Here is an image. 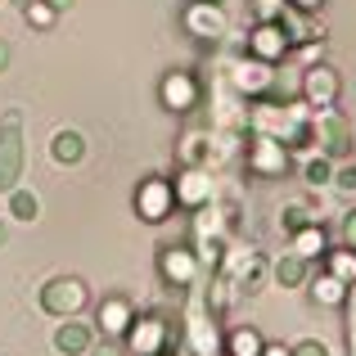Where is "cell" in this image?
Instances as JSON below:
<instances>
[{
  "instance_id": "1",
  "label": "cell",
  "mask_w": 356,
  "mask_h": 356,
  "mask_svg": "<svg viewBox=\"0 0 356 356\" xmlns=\"http://www.w3.org/2000/svg\"><path fill=\"white\" fill-rule=\"evenodd\" d=\"M23 176V113L9 108L0 118V190H14Z\"/></svg>"
},
{
  "instance_id": "2",
  "label": "cell",
  "mask_w": 356,
  "mask_h": 356,
  "mask_svg": "<svg viewBox=\"0 0 356 356\" xmlns=\"http://www.w3.org/2000/svg\"><path fill=\"white\" fill-rule=\"evenodd\" d=\"M41 307L50 316H77L81 307H86V284L81 280H72V275H59V280H50V284L41 289Z\"/></svg>"
},
{
  "instance_id": "3",
  "label": "cell",
  "mask_w": 356,
  "mask_h": 356,
  "mask_svg": "<svg viewBox=\"0 0 356 356\" xmlns=\"http://www.w3.org/2000/svg\"><path fill=\"white\" fill-rule=\"evenodd\" d=\"M172 339H176V330L163 321V316H145V321L131 325V352L136 356H163Z\"/></svg>"
},
{
  "instance_id": "4",
  "label": "cell",
  "mask_w": 356,
  "mask_h": 356,
  "mask_svg": "<svg viewBox=\"0 0 356 356\" xmlns=\"http://www.w3.org/2000/svg\"><path fill=\"white\" fill-rule=\"evenodd\" d=\"M316 136H321L325 158H348V154H352V127H348V118L325 113L321 127H316Z\"/></svg>"
},
{
  "instance_id": "5",
  "label": "cell",
  "mask_w": 356,
  "mask_h": 356,
  "mask_svg": "<svg viewBox=\"0 0 356 356\" xmlns=\"http://www.w3.org/2000/svg\"><path fill=\"white\" fill-rule=\"evenodd\" d=\"M339 72L325 68V63H316V68H307V81H302V95L312 99L316 108H330L334 99H339Z\"/></svg>"
},
{
  "instance_id": "6",
  "label": "cell",
  "mask_w": 356,
  "mask_h": 356,
  "mask_svg": "<svg viewBox=\"0 0 356 356\" xmlns=\"http://www.w3.org/2000/svg\"><path fill=\"white\" fill-rule=\"evenodd\" d=\"M172 203H176V190L167 181H145V185H140V194H136V208H140V217H145V221H163Z\"/></svg>"
},
{
  "instance_id": "7",
  "label": "cell",
  "mask_w": 356,
  "mask_h": 356,
  "mask_svg": "<svg viewBox=\"0 0 356 356\" xmlns=\"http://www.w3.org/2000/svg\"><path fill=\"white\" fill-rule=\"evenodd\" d=\"M99 325H104V334H127L131 325H136V312H131V302L127 298H104L99 302Z\"/></svg>"
},
{
  "instance_id": "8",
  "label": "cell",
  "mask_w": 356,
  "mask_h": 356,
  "mask_svg": "<svg viewBox=\"0 0 356 356\" xmlns=\"http://www.w3.org/2000/svg\"><path fill=\"white\" fill-rule=\"evenodd\" d=\"M54 348H59L63 356H77V352H90V330L77 321L59 325V334H54Z\"/></svg>"
},
{
  "instance_id": "9",
  "label": "cell",
  "mask_w": 356,
  "mask_h": 356,
  "mask_svg": "<svg viewBox=\"0 0 356 356\" xmlns=\"http://www.w3.org/2000/svg\"><path fill=\"white\" fill-rule=\"evenodd\" d=\"M163 275L172 280V284H190L194 280V257L185 248H167L163 252Z\"/></svg>"
},
{
  "instance_id": "10",
  "label": "cell",
  "mask_w": 356,
  "mask_h": 356,
  "mask_svg": "<svg viewBox=\"0 0 356 356\" xmlns=\"http://www.w3.org/2000/svg\"><path fill=\"white\" fill-rule=\"evenodd\" d=\"M252 167H257V172H284V145H280V140H257Z\"/></svg>"
},
{
  "instance_id": "11",
  "label": "cell",
  "mask_w": 356,
  "mask_h": 356,
  "mask_svg": "<svg viewBox=\"0 0 356 356\" xmlns=\"http://www.w3.org/2000/svg\"><path fill=\"white\" fill-rule=\"evenodd\" d=\"M81 154H86V140H81L77 131H59V136H54V158H59V163H81Z\"/></svg>"
},
{
  "instance_id": "12",
  "label": "cell",
  "mask_w": 356,
  "mask_h": 356,
  "mask_svg": "<svg viewBox=\"0 0 356 356\" xmlns=\"http://www.w3.org/2000/svg\"><path fill=\"white\" fill-rule=\"evenodd\" d=\"M293 252L298 257H316V252H325V230L321 226H307L293 235Z\"/></svg>"
},
{
  "instance_id": "13",
  "label": "cell",
  "mask_w": 356,
  "mask_h": 356,
  "mask_svg": "<svg viewBox=\"0 0 356 356\" xmlns=\"http://www.w3.org/2000/svg\"><path fill=\"white\" fill-rule=\"evenodd\" d=\"M343 289H348V284H343L339 275H321V280H316V289H312V298H316V302H325V307H334V302L348 298Z\"/></svg>"
},
{
  "instance_id": "14",
  "label": "cell",
  "mask_w": 356,
  "mask_h": 356,
  "mask_svg": "<svg viewBox=\"0 0 356 356\" xmlns=\"http://www.w3.org/2000/svg\"><path fill=\"white\" fill-rule=\"evenodd\" d=\"M302 275H307V257H298V252L280 257V266H275V280H280V284H302Z\"/></svg>"
},
{
  "instance_id": "15",
  "label": "cell",
  "mask_w": 356,
  "mask_h": 356,
  "mask_svg": "<svg viewBox=\"0 0 356 356\" xmlns=\"http://www.w3.org/2000/svg\"><path fill=\"white\" fill-rule=\"evenodd\" d=\"M163 95H167V104H176V108L194 104V86H190V77H167Z\"/></svg>"
},
{
  "instance_id": "16",
  "label": "cell",
  "mask_w": 356,
  "mask_h": 356,
  "mask_svg": "<svg viewBox=\"0 0 356 356\" xmlns=\"http://www.w3.org/2000/svg\"><path fill=\"white\" fill-rule=\"evenodd\" d=\"M252 50L257 54H280L284 50V36H280V27H257V36H252Z\"/></svg>"
},
{
  "instance_id": "17",
  "label": "cell",
  "mask_w": 356,
  "mask_h": 356,
  "mask_svg": "<svg viewBox=\"0 0 356 356\" xmlns=\"http://www.w3.org/2000/svg\"><path fill=\"white\" fill-rule=\"evenodd\" d=\"M9 212H14L18 221H32L36 212H41V203H36V194H27V190H14V199H9Z\"/></svg>"
},
{
  "instance_id": "18",
  "label": "cell",
  "mask_w": 356,
  "mask_h": 356,
  "mask_svg": "<svg viewBox=\"0 0 356 356\" xmlns=\"http://www.w3.org/2000/svg\"><path fill=\"white\" fill-rule=\"evenodd\" d=\"M230 352L235 356H261V339L252 330H239L235 339H230Z\"/></svg>"
},
{
  "instance_id": "19",
  "label": "cell",
  "mask_w": 356,
  "mask_h": 356,
  "mask_svg": "<svg viewBox=\"0 0 356 356\" xmlns=\"http://www.w3.org/2000/svg\"><path fill=\"white\" fill-rule=\"evenodd\" d=\"M203 194H208V185H203V176H194V172L176 185V199H185V203H199Z\"/></svg>"
},
{
  "instance_id": "20",
  "label": "cell",
  "mask_w": 356,
  "mask_h": 356,
  "mask_svg": "<svg viewBox=\"0 0 356 356\" xmlns=\"http://www.w3.org/2000/svg\"><path fill=\"white\" fill-rule=\"evenodd\" d=\"M334 275H339L343 284H352V280H356V248H352V252H339V257H334Z\"/></svg>"
},
{
  "instance_id": "21",
  "label": "cell",
  "mask_w": 356,
  "mask_h": 356,
  "mask_svg": "<svg viewBox=\"0 0 356 356\" xmlns=\"http://www.w3.org/2000/svg\"><path fill=\"white\" fill-rule=\"evenodd\" d=\"M284 226L289 230H307V226H312V212H307V208H289L284 212Z\"/></svg>"
},
{
  "instance_id": "22",
  "label": "cell",
  "mask_w": 356,
  "mask_h": 356,
  "mask_svg": "<svg viewBox=\"0 0 356 356\" xmlns=\"http://www.w3.org/2000/svg\"><path fill=\"white\" fill-rule=\"evenodd\" d=\"M266 81V68L261 63H252V68H239V86H261Z\"/></svg>"
},
{
  "instance_id": "23",
  "label": "cell",
  "mask_w": 356,
  "mask_h": 356,
  "mask_svg": "<svg viewBox=\"0 0 356 356\" xmlns=\"http://www.w3.org/2000/svg\"><path fill=\"white\" fill-rule=\"evenodd\" d=\"M27 18H32V23H36V27H50V18H54V9H50V5H45V0H41V5H27Z\"/></svg>"
},
{
  "instance_id": "24",
  "label": "cell",
  "mask_w": 356,
  "mask_h": 356,
  "mask_svg": "<svg viewBox=\"0 0 356 356\" xmlns=\"http://www.w3.org/2000/svg\"><path fill=\"white\" fill-rule=\"evenodd\" d=\"M307 181H316V185L330 181V163H325V158H321V163H312V167H307Z\"/></svg>"
},
{
  "instance_id": "25",
  "label": "cell",
  "mask_w": 356,
  "mask_h": 356,
  "mask_svg": "<svg viewBox=\"0 0 356 356\" xmlns=\"http://www.w3.org/2000/svg\"><path fill=\"white\" fill-rule=\"evenodd\" d=\"M293 356H330V352H325L316 339H307V343H298V348H293Z\"/></svg>"
},
{
  "instance_id": "26",
  "label": "cell",
  "mask_w": 356,
  "mask_h": 356,
  "mask_svg": "<svg viewBox=\"0 0 356 356\" xmlns=\"http://www.w3.org/2000/svg\"><path fill=\"white\" fill-rule=\"evenodd\" d=\"M343 235H348V248H356V212H348V221H343Z\"/></svg>"
},
{
  "instance_id": "27",
  "label": "cell",
  "mask_w": 356,
  "mask_h": 356,
  "mask_svg": "<svg viewBox=\"0 0 356 356\" xmlns=\"http://www.w3.org/2000/svg\"><path fill=\"white\" fill-rule=\"evenodd\" d=\"M339 185H343V190H356V167H348V172H339Z\"/></svg>"
},
{
  "instance_id": "28",
  "label": "cell",
  "mask_w": 356,
  "mask_h": 356,
  "mask_svg": "<svg viewBox=\"0 0 356 356\" xmlns=\"http://www.w3.org/2000/svg\"><path fill=\"white\" fill-rule=\"evenodd\" d=\"M90 356H122V348H118V343H104V348H95Z\"/></svg>"
},
{
  "instance_id": "29",
  "label": "cell",
  "mask_w": 356,
  "mask_h": 356,
  "mask_svg": "<svg viewBox=\"0 0 356 356\" xmlns=\"http://www.w3.org/2000/svg\"><path fill=\"white\" fill-rule=\"evenodd\" d=\"M257 14H261V18H270V14H275V0H261V5H257Z\"/></svg>"
},
{
  "instance_id": "30",
  "label": "cell",
  "mask_w": 356,
  "mask_h": 356,
  "mask_svg": "<svg viewBox=\"0 0 356 356\" xmlns=\"http://www.w3.org/2000/svg\"><path fill=\"white\" fill-rule=\"evenodd\" d=\"M45 5H50L54 14H59V9H72V0H45Z\"/></svg>"
},
{
  "instance_id": "31",
  "label": "cell",
  "mask_w": 356,
  "mask_h": 356,
  "mask_svg": "<svg viewBox=\"0 0 356 356\" xmlns=\"http://www.w3.org/2000/svg\"><path fill=\"white\" fill-rule=\"evenodd\" d=\"M261 356H293V352H284V348H261Z\"/></svg>"
},
{
  "instance_id": "32",
  "label": "cell",
  "mask_w": 356,
  "mask_h": 356,
  "mask_svg": "<svg viewBox=\"0 0 356 356\" xmlns=\"http://www.w3.org/2000/svg\"><path fill=\"white\" fill-rule=\"evenodd\" d=\"M5 63H9V45L0 41V72H5Z\"/></svg>"
},
{
  "instance_id": "33",
  "label": "cell",
  "mask_w": 356,
  "mask_h": 356,
  "mask_svg": "<svg viewBox=\"0 0 356 356\" xmlns=\"http://www.w3.org/2000/svg\"><path fill=\"white\" fill-rule=\"evenodd\" d=\"M348 339H352V356H356V312H352V330H348Z\"/></svg>"
},
{
  "instance_id": "34",
  "label": "cell",
  "mask_w": 356,
  "mask_h": 356,
  "mask_svg": "<svg viewBox=\"0 0 356 356\" xmlns=\"http://www.w3.org/2000/svg\"><path fill=\"white\" fill-rule=\"evenodd\" d=\"M348 289H352V293H348V302H352V312H356V280H352V284H348Z\"/></svg>"
},
{
  "instance_id": "35",
  "label": "cell",
  "mask_w": 356,
  "mask_h": 356,
  "mask_svg": "<svg viewBox=\"0 0 356 356\" xmlns=\"http://www.w3.org/2000/svg\"><path fill=\"white\" fill-rule=\"evenodd\" d=\"M293 5H302V9H312V5H321V0H293Z\"/></svg>"
},
{
  "instance_id": "36",
  "label": "cell",
  "mask_w": 356,
  "mask_h": 356,
  "mask_svg": "<svg viewBox=\"0 0 356 356\" xmlns=\"http://www.w3.org/2000/svg\"><path fill=\"white\" fill-rule=\"evenodd\" d=\"M0 243H5V226H0Z\"/></svg>"
},
{
  "instance_id": "37",
  "label": "cell",
  "mask_w": 356,
  "mask_h": 356,
  "mask_svg": "<svg viewBox=\"0 0 356 356\" xmlns=\"http://www.w3.org/2000/svg\"><path fill=\"white\" fill-rule=\"evenodd\" d=\"M18 5H32V0H18Z\"/></svg>"
}]
</instances>
